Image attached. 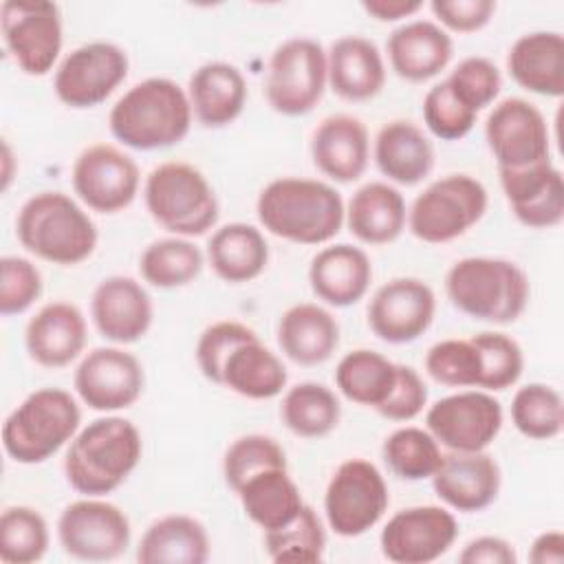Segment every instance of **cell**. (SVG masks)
Instances as JSON below:
<instances>
[{
  "instance_id": "6da1fadb",
  "label": "cell",
  "mask_w": 564,
  "mask_h": 564,
  "mask_svg": "<svg viewBox=\"0 0 564 564\" xmlns=\"http://www.w3.org/2000/svg\"><path fill=\"white\" fill-rule=\"evenodd\" d=\"M260 225L295 245L333 240L346 218L341 194L317 178L282 176L262 187L256 200Z\"/></svg>"
},
{
  "instance_id": "7a4b0ae2",
  "label": "cell",
  "mask_w": 564,
  "mask_h": 564,
  "mask_svg": "<svg viewBox=\"0 0 564 564\" xmlns=\"http://www.w3.org/2000/svg\"><path fill=\"white\" fill-rule=\"evenodd\" d=\"M187 90L170 77H148L128 88L110 108V134L139 152L165 150L181 143L192 128Z\"/></svg>"
},
{
  "instance_id": "3957f363",
  "label": "cell",
  "mask_w": 564,
  "mask_h": 564,
  "mask_svg": "<svg viewBox=\"0 0 564 564\" xmlns=\"http://www.w3.org/2000/svg\"><path fill=\"white\" fill-rule=\"evenodd\" d=\"M143 441L137 425L123 416H99L68 443L64 456L66 482L82 496L101 498L119 489L137 469Z\"/></svg>"
},
{
  "instance_id": "277c9868",
  "label": "cell",
  "mask_w": 564,
  "mask_h": 564,
  "mask_svg": "<svg viewBox=\"0 0 564 564\" xmlns=\"http://www.w3.org/2000/svg\"><path fill=\"white\" fill-rule=\"evenodd\" d=\"M15 236L29 253L59 267L88 260L99 240L93 218L64 192L29 196L18 212Z\"/></svg>"
},
{
  "instance_id": "5b68a950",
  "label": "cell",
  "mask_w": 564,
  "mask_h": 564,
  "mask_svg": "<svg viewBox=\"0 0 564 564\" xmlns=\"http://www.w3.org/2000/svg\"><path fill=\"white\" fill-rule=\"evenodd\" d=\"M445 293L463 315L487 324H511L529 304V278L511 260L469 256L445 273Z\"/></svg>"
},
{
  "instance_id": "8992f818",
  "label": "cell",
  "mask_w": 564,
  "mask_h": 564,
  "mask_svg": "<svg viewBox=\"0 0 564 564\" xmlns=\"http://www.w3.org/2000/svg\"><path fill=\"white\" fill-rule=\"evenodd\" d=\"M82 410L62 388L31 392L2 423V447L20 465H40L79 432Z\"/></svg>"
},
{
  "instance_id": "52a82bcc",
  "label": "cell",
  "mask_w": 564,
  "mask_h": 564,
  "mask_svg": "<svg viewBox=\"0 0 564 564\" xmlns=\"http://www.w3.org/2000/svg\"><path fill=\"white\" fill-rule=\"evenodd\" d=\"M143 200L152 220L181 238H196L216 227L218 196L207 176L185 161L156 165L143 183Z\"/></svg>"
},
{
  "instance_id": "ba28073f",
  "label": "cell",
  "mask_w": 564,
  "mask_h": 564,
  "mask_svg": "<svg viewBox=\"0 0 564 564\" xmlns=\"http://www.w3.org/2000/svg\"><path fill=\"white\" fill-rule=\"evenodd\" d=\"M487 187L469 174H447L430 183L408 209V229L427 245L465 236L487 212Z\"/></svg>"
},
{
  "instance_id": "9c48e42d",
  "label": "cell",
  "mask_w": 564,
  "mask_h": 564,
  "mask_svg": "<svg viewBox=\"0 0 564 564\" xmlns=\"http://www.w3.org/2000/svg\"><path fill=\"white\" fill-rule=\"evenodd\" d=\"M328 86L326 51L313 37H289L275 46L267 66L264 99L282 117L308 115Z\"/></svg>"
},
{
  "instance_id": "30bf717a",
  "label": "cell",
  "mask_w": 564,
  "mask_h": 564,
  "mask_svg": "<svg viewBox=\"0 0 564 564\" xmlns=\"http://www.w3.org/2000/svg\"><path fill=\"white\" fill-rule=\"evenodd\" d=\"M390 494L379 467L366 458H348L333 471L324 491L328 529L339 538H359L379 524Z\"/></svg>"
},
{
  "instance_id": "8fae6325",
  "label": "cell",
  "mask_w": 564,
  "mask_h": 564,
  "mask_svg": "<svg viewBox=\"0 0 564 564\" xmlns=\"http://www.w3.org/2000/svg\"><path fill=\"white\" fill-rule=\"evenodd\" d=\"M0 31L7 53L24 75L42 77L57 64L64 29L55 2L4 0L0 4Z\"/></svg>"
},
{
  "instance_id": "7c38bea8",
  "label": "cell",
  "mask_w": 564,
  "mask_h": 564,
  "mask_svg": "<svg viewBox=\"0 0 564 564\" xmlns=\"http://www.w3.org/2000/svg\"><path fill=\"white\" fill-rule=\"evenodd\" d=\"M57 540L73 560L110 562L128 551L132 527L126 511L117 505L84 496L59 513Z\"/></svg>"
},
{
  "instance_id": "4fadbf2b",
  "label": "cell",
  "mask_w": 564,
  "mask_h": 564,
  "mask_svg": "<svg viewBox=\"0 0 564 564\" xmlns=\"http://www.w3.org/2000/svg\"><path fill=\"white\" fill-rule=\"evenodd\" d=\"M128 53L106 40L86 42L73 48L55 68V97L75 110L104 104L128 77Z\"/></svg>"
},
{
  "instance_id": "5bb4252c",
  "label": "cell",
  "mask_w": 564,
  "mask_h": 564,
  "mask_svg": "<svg viewBox=\"0 0 564 564\" xmlns=\"http://www.w3.org/2000/svg\"><path fill=\"white\" fill-rule=\"evenodd\" d=\"M502 405L485 390H460L432 403L425 430L449 452H482L502 430Z\"/></svg>"
},
{
  "instance_id": "9a60e30c",
  "label": "cell",
  "mask_w": 564,
  "mask_h": 564,
  "mask_svg": "<svg viewBox=\"0 0 564 564\" xmlns=\"http://www.w3.org/2000/svg\"><path fill=\"white\" fill-rule=\"evenodd\" d=\"M485 141L498 170H522L551 161V134L542 110L522 99L498 101L485 119Z\"/></svg>"
},
{
  "instance_id": "2e32d148",
  "label": "cell",
  "mask_w": 564,
  "mask_h": 564,
  "mask_svg": "<svg viewBox=\"0 0 564 564\" xmlns=\"http://www.w3.org/2000/svg\"><path fill=\"white\" fill-rule=\"evenodd\" d=\"M77 198L97 214H117L139 194L141 172L137 161L110 143L84 148L70 170Z\"/></svg>"
},
{
  "instance_id": "e0dca14e",
  "label": "cell",
  "mask_w": 564,
  "mask_h": 564,
  "mask_svg": "<svg viewBox=\"0 0 564 564\" xmlns=\"http://www.w3.org/2000/svg\"><path fill=\"white\" fill-rule=\"evenodd\" d=\"M77 397L95 412L132 408L145 388L143 364L119 346H99L82 357L73 375Z\"/></svg>"
},
{
  "instance_id": "ac0fdd59",
  "label": "cell",
  "mask_w": 564,
  "mask_h": 564,
  "mask_svg": "<svg viewBox=\"0 0 564 564\" xmlns=\"http://www.w3.org/2000/svg\"><path fill=\"white\" fill-rule=\"evenodd\" d=\"M458 538L452 511L436 505L397 511L381 529L379 546L394 564H430L443 557Z\"/></svg>"
},
{
  "instance_id": "d6986e66",
  "label": "cell",
  "mask_w": 564,
  "mask_h": 564,
  "mask_svg": "<svg viewBox=\"0 0 564 564\" xmlns=\"http://www.w3.org/2000/svg\"><path fill=\"white\" fill-rule=\"evenodd\" d=\"M436 295L419 278H392L368 302V328L386 344H412L434 322Z\"/></svg>"
},
{
  "instance_id": "ffe728a7",
  "label": "cell",
  "mask_w": 564,
  "mask_h": 564,
  "mask_svg": "<svg viewBox=\"0 0 564 564\" xmlns=\"http://www.w3.org/2000/svg\"><path fill=\"white\" fill-rule=\"evenodd\" d=\"M90 317L104 339L126 346L145 337L154 319V304L134 278L108 275L93 291Z\"/></svg>"
},
{
  "instance_id": "44dd1931",
  "label": "cell",
  "mask_w": 564,
  "mask_h": 564,
  "mask_svg": "<svg viewBox=\"0 0 564 564\" xmlns=\"http://www.w3.org/2000/svg\"><path fill=\"white\" fill-rule=\"evenodd\" d=\"M443 505L460 513H478L496 502L502 485L500 465L491 454L449 452L430 478Z\"/></svg>"
},
{
  "instance_id": "7402d4cb",
  "label": "cell",
  "mask_w": 564,
  "mask_h": 564,
  "mask_svg": "<svg viewBox=\"0 0 564 564\" xmlns=\"http://www.w3.org/2000/svg\"><path fill=\"white\" fill-rule=\"evenodd\" d=\"M500 187L516 220L529 229H551L564 220V181L553 161L522 170H498Z\"/></svg>"
},
{
  "instance_id": "603a6c76",
  "label": "cell",
  "mask_w": 564,
  "mask_h": 564,
  "mask_svg": "<svg viewBox=\"0 0 564 564\" xmlns=\"http://www.w3.org/2000/svg\"><path fill=\"white\" fill-rule=\"evenodd\" d=\"M88 326L79 306L55 300L44 304L24 328V346L42 368H64L73 364L86 348Z\"/></svg>"
},
{
  "instance_id": "cb8c5ba5",
  "label": "cell",
  "mask_w": 564,
  "mask_h": 564,
  "mask_svg": "<svg viewBox=\"0 0 564 564\" xmlns=\"http://www.w3.org/2000/svg\"><path fill=\"white\" fill-rule=\"evenodd\" d=\"M313 165L335 183H355L370 159V137L361 119L337 112L324 117L311 137Z\"/></svg>"
},
{
  "instance_id": "d4e9b609",
  "label": "cell",
  "mask_w": 564,
  "mask_h": 564,
  "mask_svg": "<svg viewBox=\"0 0 564 564\" xmlns=\"http://www.w3.org/2000/svg\"><path fill=\"white\" fill-rule=\"evenodd\" d=\"M386 53L397 77L423 84L447 68L454 55V42L436 22L410 20L388 35Z\"/></svg>"
},
{
  "instance_id": "484cf974",
  "label": "cell",
  "mask_w": 564,
  "mask_h": 564,
  "mask_svg": "<svg viewBox=\"0 0 564 564\" xmlns=\"http://www.w3.org/2000/svg\"><path fill=\"white\" fill-rule=\"evenodd\" d=\"M372 262L361 247L348 242L319 249L308 264V284L317 300L346 308L357 304L370 289Z\"/></svg>"
},
{
  "instance_id": "4316f807",
  "label": "cell",
  "mask_w": 564,
  "mask_h": 564,
  "mask_svg": "<svg viewBox=\"0 0 564 564\" xmlns=\"http://www.w3.org/2000/svg\"><path fill=\"white\" fill-rule=\"evenodd\" d=\"M330 90L346 101L375 99L386 84V64L377 44L364 35H341L326 51Z\"/></svg>"
},
{
  "instance_id": "83f0119b",
  "label": "cell",
  "mask_w": 564,
  "mask_h": 564,
  "mask_svg": "<svg viewBox=\"0 0 564 564\" xmlns=\"http://www.w3.org/2000/svg\"><path fill=\"white\" fill-rule=\"evenodd\" d=\"M247 79L229 62H205L187 82V99L194 119L205 128H225L234 123L247 104Z\"/></svg>"
},
{
  "instance_id": "f1b7e54d",
  "label": "cell",
  "mask_w": 564,
  "mask_h": 564,
  "mask_svg": "<svg viewBox=\"0 0 564 564\" xmlns=\"http://www.w3.org/2000/svg\"><path fill=\"white\" fill-rule=\"evenodd\" d=\"M511 79L535 95H564V37L557 31H531L520 35L507 53Z\"/></svg>"
},
{
  "instance_id": "f546056e",
  "label": "cell",
  "mask_w": 564,
  "mask_h": 564,
  "mask_svg": "<svg viewBox=\"0 0 564 564\" xmlns=\"http://www.w3.org/2000/svg\"><path fill=\"white\" fill-rule=\"evenodd\" d=\"M278 346L297 366H319L339 346V324L333 313L313 302L286 308L278 322Z\"/></svg>"
},
{
  "instance_id": "4dcf8cb0",
  "label": "cell",
  "mask_w": 564,
  "mask_h": 564,
  "mask_svg": "<svg viewBox=\"0 0 564 564\" xmlns=\"http://www.w3.org/2000/svg\"><path fill=\"white\" fill-rule=\"evenodd\" d=\"M372 156L379 172L397 183L412 187L434 170V145L430 137L408 119H392L375 137Z\"/></svg>"
},
{
  "instance_id": "1f68e13d",
  "label": "cell",
  "mask_w": 564,
  "mask_h": 564,
  "mask_svg": "<svg viewBox=\"0 0 564 564\" xmlns=\"http://www.w3.org/2000/svg\"><path fill=\"white\" fill-rule=\"evenodd\" d=\"M344 223L364 245H390L408 225L405 198L394 185L370 181L350 196Z\"/></svg>"
},
{
  "instance_id": "d6a6232c",
  "label": "cell",
  "mask_w": 564,
  "mask_h": 564,
  "mask_svg": "<svg viewBox=\"0 0 564 564\" xmlns=\"http://www.w3.org/2000/svg\"><path fill=\"white\" fill-rule=\"evenodd\" d=\"M289 381L286 366L269 350L258 335L240 341L223 361L216 386H223L238 397L264 401L278 397Z\"/></svg>"
},
{
  "instance_id": "836d02e7",
  "label": "cell",
  "mask_w": 564,
  "mask_h": 564,
  "mask_svg": "<svg viewBox=\"0 0 564 564\" xmlns=\"http://www.w3.org/2000/svg\"><path fill=\"white\" fill-rule=\"evenodd\" d=\"M209 535L200 520L185 513L156 518L141 535L137 562L141 564H205Z\"/></svg>"
},
{
  "instance_id": "e575fe53",
  "label": "cell",
  "mask_w": 564,
  "mask_h": 564,
  "mask_svg": "<svg viewBox=\"0 0 564 564\" xmlns=\"http://www.w3.org/2000/svg\"><path fill=\"white\" fill-rule=\"evenodd\" d=\"M245 516L267 531H275L295 520L306 505L300 487L289 476V467H271L253 474L234 491Z\"/></svg>"
},
{
  "instance_id": "d590c367",
  "label": "cell",
  "mask_w": 564,
  "mask_h": 564,
  "mask_svg": "<svg viewBox=\"0 0 564 564\" xmlns=\"http://www.w3.org/2000/svg\"><path fill=\"white\" fill-rule=\"evenodd\" d=\"M207 262L223 282H251L269 264L267 238L249 223H227L209 236Z\"/></svg>"
},
{
  "instance_id": "8d00e7d4",
  "label": "cell",
  "mask_w": 564,
  "mask_h": 564,
  "mask_svg": "<svg viewBox=\"0 0 564 564\" xmlns=\"http://www.w3.org/2000/svg\"><path fill=\"white\" fill-rule=\"evenodd\" d=\"M397 375L399 364L377 350L357 348L339 359L335 368V386L348 401L377 412L392 394Z\"/></svg>"
},
{
  "instance_id": "74e56055",
  "label": "cell",
  "mask_w": 564,
  "mask_h": 564,
  "mask_svg": "<svg viewBox=\"0 0 564 564\" xmlns=\"http://www.w3.org/2000/svg\"><path fill=\"white\" fill-rule=\"evenodd\" d=\"M280 416L286 430L295 436L324 438L339 425L341 403L324 383L302 381L284 392Z\"/></svg>"
},
{
  "instance_id": "f35d334b",
  "label": "cell",
  "mask_w": 564,
  "mask_h": 564,
  "mask_svg": "<svg viewBox=\"0 0 564 564\" xmlns=\"http://www.w3.org/2000/svg\"><path fill=\"white\" fill-rule=\"evenodd\" d=\"M205 267L203 251L181 236L159 238L139 256V273L154 289H181L192 284Z\"/></svg>"
},
{
  "instance_id": "ab89813d",
  "label": "cell",
  "mask_w": 564,
  "mask_h": 564,
  "mask_svg": "<svg viewBox=\"0 0 564 564\" xmlns=\"http://www.w3.org/2000/svg\"><path fill=\"white\" fill-rule=\"evenodd\" d=\"M381 456L388 469L408 482L432 478L443 463L438 441L423 427L405 425L386 436Z\"/></svg>"
},
{
  "instance_id": "60d3db41",
  "label": "cell",
  "mask_w": 564,
  "mask_h": 564,
  "mask_svg": "<svg viewBox=\"0 0 564 564\" xmlns=\"http://www.w3.org/2000/svg\"><path fill=\"white\" fill-rule=\"evenodd\" d=\"M513 427L533 441H551L564 427L562 394L546 383H527L511 399Z\"/></svg>"
},
{
  "instance_id": "b9f144b4",
  "label": "cell",
  "mask_w": 564,
  "mask_h": 564,
  "mask_svg": "<svg viewBox=\"0 0 564 564\" xmlns=\"http://www.w3.org/2000/svg\"><path fill=\"white\" fill-rule=\"evenodd\" d=\"M48 524L26 505L7 507L0 516V560L4 564H33L48 551Z\"/></svg>"
},
{
  "instance_id": "7bdbcfd3",
  "label": "cell",
  "mask_w": 564,
  "mask_h": 564,
  "mask_svg": "<svg viewBox=\"0 0 564 564\" xmlns=\"http://www.w3.org/2000/svg\"><path fill=\"white\" fill-rule=\"evenodd\" d=\"M262 544L273 562H306L315 564L326 551V531L311 505H304L300 516L286 527L262 533Z\"/></svg>"
},
{
  "instance_id": "ee69618b",
  "label": "cell",
  "mask_w": 564,
  "mask_h": 564,
  "mask_svg": "<svg viewBox=\"0 0 564 564\" xmlns=\"http://www.w3.org/2000/svg\"><path fill=\"white\" fill-rule=\"evenodd\" d=\"M425 372L447 388H480V352L474 339H441L425 352Z\"/></svg>"
},
{
  "instance_id": "f6af8a7d",
  "label": "cell",
  "mask_w": 564,
  "mask_h": 564,
  "mask_svg": "<svg viewBox=\"0 0 564 564\" xmlns=\"http://www.w3.org/2000/svg\"><path fill=\"white\" fill-rule=\"evenodd\" d=\"M471 339L480 352V388L485 392H502L520 381L524 370V352L511 335L485 330Z\"/></svg>"
},
{
  "instance_id": "bcb514c9",
  "label": "cell",
  "mask_w": 564,
  "mask_h": 564,
  "mask_svg": "<svg viewBox=\"0 0 564 564\" xmlns=\"http://www.w3.org/2000/svg\"><path fill=\"white\" fill-rule=\"evenodd\" d=\"M271 467H289V463L282 445L267 434L238 436L223 456V476L231 491L253 474Z\"/></svg>"
},
{
  "instance_id": "7dc6e473",
  "label": "cell",
  "mask_w": 564,
  "mask_h": 564,
  "mask_svg": "<svg viewBox=\"0 0 564 564\" xmlns=\"http://www.w3.org/2000/svg\"><path fill=\"white\" fill-rule=\"evenodd\" d=\"M445 84L463 106L478 115L498 99L502 75L489 57L469 55L452 68V73L445 77Z\"/></svg>"
},
{
  "instance_id": "c3c4849f",
  "label": "cell",
  "mask_w": 564,
  "mask_h": 564,
  "mask_svg": "<svg viewBox=\"0 0 564 564\" xmlns=\"http://www.w3.org/2000/svg\"><path fill=\"white\" fill-rule=\"evenodd\" d=\"M421 112L425 128L441 141H458L467 137L478 117L454 97L445 79H441L425 93Z\"/></svg>"
},
{
  "instance_id": "681fc988",
  "label": "cell",
  "mask_w": 564,
  "mask_h": 564,
  "mask_svg": "<svg viewBox=\"0 0 564 564\" xmlns=\"http://www.w3.org/2000/svg\"><path fill=\"white\" fill-rule=\"evenodd\" d=\"M44 280L40 269L20 256L0 260V313L4 317L29 311L42 295Z\"/></svg>"
},
{
  "instance_id": "f907efd6",
  "label": "cell",
  "mask_w": 564,
  "mask_h": 564,
  "mask_svg": "<svg viewBox=\"0 0 564 564\" xmlns=\"http://www.w3.org/2000/svg\"><path fill=\"white\" fill-rule=\"evenodd\" d=\"M256 330L249 328L247 324L242 322H234V319H220V322H214L209 324L198 341H196V350H194V357H196V366L198 370L203 372L205 379H209L212 383H216L218 379V372H220V366L223 361L227 359V355L245 339L253 337Z\"/></svg>"
},
{
  "instance_id": "816d5d0a",
  "label": "cell",
  "mask_w": 564,
  "mask_h": 564,
  "mask_svg": "<svg viewBox=\"0 0 564 564\" xmlns=\"http://www.w3.org/2000/svg\"><path fill=\"white\" fill-rule=\"evenodd\" d=\"M425 405H427V386L423 377L412 366L399 364L394 390L388 397V401L377 410V414H381L388 421L403 423V421L416 419Z\"/></svg>"
},
{
  "instance_id": "f5cc1de1",
  "label": "cell",
  "mask_w": 564,
  "mask_h": 564,
  "mask_svg": "<svg viewBox=\"0 0 564 564\" xmlns=\"http://www.w3.org/2000/svg\"><path fill=\"white\" fill-rule=\"evenodd\" d=\"M430 9L436 18V24L447 33H476L485 29L494 13V0H432Z\"/></svg>"
},
{
  "instance_id": "db71d44e",
  "label": "cell",
  "mask_w": 564,
  "mask_h": 564,
  "mask_svg": "<svg viewBox=\"0 0 564 564\" xmlns=\"http://www.w3.org/2000/svg\"><path fill=\"white\" fill-rule=\"evenodd\" d=\"M460 564H516L513 544L500 535H480L469 540L458 553Z\"/></svg>"
},
{
  "instance_id": "11a10c76",
  "label": "cell",
  "mask_w": 564,
  "mask_h": 564,
  "mask_svg": "<svg viewBox=\"0 0 564 564\" xmlns=\"http://www.w3.org/2000/svg\"><path fill=\"white\" fill-rule=\"evenodd\" d=\"M361 9L377 22H399L423 9L421 0H364Z\"/></svg>"
},
{
  "instance_id": "9f6ffc18",
  "label": "cell",
  "mask_w": 564,
  "mask_h": 564,
  "mask_svg": "<svg viewBox=\"0 0 564 564\" xmlns=\"http://www.w3.org/2000/svg\"><path fill=\"white\" fill-rule=\"evenodd\" d=\"M529 560L533 564H560L564 562V533L562 531H544L540 533L531 549Z\"/></svg>"
},
{
  "instance_id": "6f0895ef",
  "label": "cell",
  "mask_w": 564,
  "mask_h": 564,
  "mask_svg": "<svg viewBox=\"0 0 564 564\" xmlns=\"http://www.w3.org/2000/svg\"><path fill=\"white\" fill-rule=\"evenodd\" d=\"M2 159H4V172H2V187L7 189L9 187V181H11V150H9V143H2Z\"/></svg>"
}]
</instances>
